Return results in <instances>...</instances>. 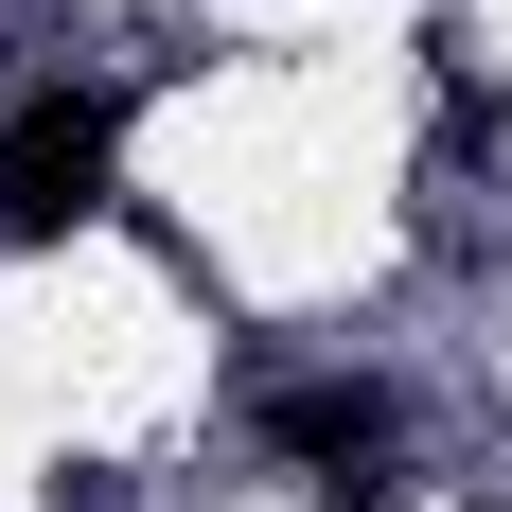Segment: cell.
I'll return each instance as SVG.
<instances>
[{"instance_id":"3957f363","label":"cell","mask_w":512,"mask_h":512,"mask_svg":"<svg viewBox=\"0 0 512 512\" xmlns=\"http://www.w3.org/2000/svg\"><path fill=\"white\" fill-rule=\"evenodd\" d=\"M318 512H389V477H336V495H318Z\"/></svg>"},{"instance_id":"7a4b0ae2","label":"cell","mask_w":512,"mask_h":512,"mask_svg":"<svg viewBox=\"0 0 512 512\" xmlns=\"http://www.w3.org/2000/svg\"><path fill=\"white\" fill-rule=\"evenodd\" d=\"M265 442L318 477H371V442H389V389H265Z\"/></svg>"},{"instance_id":"6da1fadb","label":"cell","mask_w":512,"mask_h":512,"mask_svg":"<svg viewBox=\"0 0 512 512\" xmlns=\"http://www.w3.org/2000/svg\"><path fill=\"white\" fill-rule=\"evenodd\" d=\"M106 159H124V124H106L89 89H36L18 124H0V230H18V248L89 230V212H106Z\"/></svg>"}]
</instances>
